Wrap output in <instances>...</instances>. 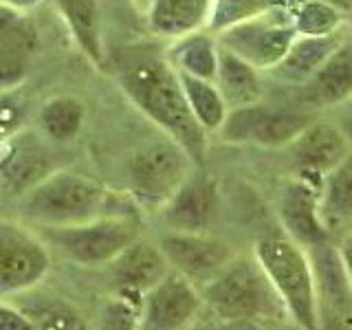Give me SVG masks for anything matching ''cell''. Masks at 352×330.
<instances>
[{"instance_id": "1", "label": "cell", "mask_w": 352, "mask_h": 330, "mask_svg": "<svg viewBox=\"0 0 352 330\" xmlns=\"http://www.w3.org/2000/svg\"><path fill=\"white\" fill-rule=\"evenodd\" d=\"M117 80L124 95L141 115H146L165 137H170L190 154L198 168H205L207 130L198 124L179 71L168 60L148 47H137L119 55Z\"/></svg>"}, {"instance_id": "2", "label": "cell", "mask_w": 352, "mask_h": 330, "mask_svg": "<svg viewBox=\"0 0 352 330\" xmlns=\"http://www.w3.org/2000/svg\"><path fill=\"white\" fill-rule=\"evenodd\" d=\"M119 196L104 183L75 170H53L31 183L16 201V218L27 225L69 227L99 216H132L117 209Z\"/></svg>"}, {"instance_id": "3", "label": "cell", "mask_w": 352, "mask_h": 330, "mask_svg": "<svg viewBox=\"0 0 352 330\" xmlns=\"http://www.w3.org/2000/svg\"><path fill=\"white\" fill-rule=\"evenodd\" d=\"M205 311L223 324H282L289 319L282 297L275 291L260 260L240 256L201 289Z\"/></svg>"}, {"instance_id": "4", "label": "cell", "mask_w": 352, "mask_h": 330, "mask_svg": "<svg viewBox=\"0 0 352 330\" xmlns=\"http://www.w3.org/2000/svg\"><path fill=\"white\" fill-rule=\"evenodd\" d=\"M253 253L282 297L289 319L306 330H315L317 289L308 251L280 231L260 238Z\"/></svg>"}, {"instance_id": "5", "label": "cell", "mask_w": 352, "mask_h": 330, "mask_svg": "<svg viewBox=\"0 0 352 330\" xmlns=\"http://www.w3.org/2000/svg\"><path fill=\"white\" fill-rule=\"evenodd\" d=\"M38 231L55 253L84 269L108 267L141 238L135 216H99L80 225L44 227Z\"/></svg>"}, {"instance_id": "6", "label": "cell", "mask_w": 352, "mask_h": 330, "mask_svg": "<svg viewBox=\"0 0 352 330\" xmlns=\"http://www.w3.org/2000/svg\"><path fill=\"white\" fill-rule=\"evenodd\" d=\"M196 168L190 154L163 135L130 154L126 165L128 194L139 207L157 214Z\"/></svg>"}, {"instance_id": "7", "label": "cell", "mask_w": 352, "mask_h": 330, "mask_svg": "<svg viewBox=\"0 0 352 330\" xmlns=\"http://www.w3.org/2000/svg\"><path fill=\"white\" fill-rule=\"evenodd\" d=\"M51 264V247L36 227L20 218H0V300L11 302L42 286Z\"/></svg>"}, {"instance_id": "8", "label": "cell", "mask_w": 352, "mask_h": 330, "mask_svg": "<svg viewBox=\"0 0 352 330\" xmlns=\"http://www.w3.org/2000/svg\"><path fill=\"white\" fill-rule=\"evenodd\" d=\"M220 49L238 55L240 60L249 62L258 71H273L284 55L289 53L297 31L293 20H286L278 9L234 25L220 33H214Z\"/></svg>"}, {"instance_id": "9", "label": "cell", "mask_w": 352, "mask_h": 330, "mask_svg": "<svg viewBox=\"0 0 352 330\" xmlns=\"http://www.w3.org/2000/svg\"><path fill=\"white\" fill-rule=\"evenodd\" d=\"M311 115L297 113V110L273 108L253 104L247 108L229 110L225 124L220 126L216 135L225 143H251L260 148H289L300 137V132L313 124Z\"/></svg>"}, {"instance_id": "10", "label": "cell", "mask_w": 352, "mask_h": 330, "mask_svg": "<svg viewBox=\"0 0 352 330\" xmlns=\"http://www.w3.org/2000/svg\"><path fill=\"white\" fill-rule=\"evenodd\" d=\"M172 271L194 282L203 289L214 278H218L231 262L238 258L234 245L227 240L207 234H190V231H168L157 238Z\"/></svg>"}, {"instance_id": "11", "label": "cell", "mask_w": 352, "mask_h": 330, "mask_svg": "<svg viewBox=\"0 0 352 330\" xmlns=\"http://www.w3.org/2000/svg\"><path fill=\"white\" fill-rule=\"evenodd\" d=\"M205 311L201 289L170 271L165 278L152 286L141 297L139 304V328L141 330H192L201 322Z\"/></svg>"}, {"instance_id": "12", "label": "cell", "mask_w": 352, "mask_h": 330, "mask_svg": "<svg viewBox=\"0 0 352 330\" xmlns=\"http://www.w3.org/2000/svg\"><path fill=\"white\" fill-rule=\"evenodd\" d=\"M218 183L203 172V168H196L190 179L157 212L168 231H190V234H207L218 220Z\"/></svg>"}, {"instance_id": "13", "label": "cell", "mask_w": 352, "mask_h": 330, "mask_svg": "<svg viewBox=\"0 0 352 330\" xmlns=\"http://www.w3.org/2000/svg\"><path fill=\"white\" fill-rule=\"evenodd\" d=\"M289 152L295 163V176L322 187L324 176L352 152V141L339 126L315 119L291 143Z\"/></svg>"}, {"instance_id": "14", "label": "cell", "mask_w": 352, "mask_h": 330, "mask_svg": "<svg viewBox=\"0 0 352 330\" xmlns=\"http://www.w3.org/2000/svg\"><path fill=\"white\" fill-rule=\"evenodd\" d=\"M275 209L282 231L304 249L330 240L319 216V187L302 176H291L282 185Z\"/></svg>"}, {"instance_id": "15", "label": "cell", "mask_w": 352, "mask_h": 330, "mask_svg": "<svg viewBox=\"0 0 352 330\" xmlns=\"http://www.w3.org/2000/svg\"><path fill=\"white\" fill-rule=\"evenodd\" d=\"M106 269L115 282V293L135 302H141V297L172 271L159 242L143 236L132 242Z\"/></svg>"}, {"instance_id": "16", "label": "cell", "mask_w": 352, "mask_h": 330, "mask_svg": "<svg viewBox=\"0 0 352 330\" xmlns=\"http://www.w3.org/2000/svg\"><path fill=\"white\" fill-rule=\"evenodd\" d=\"M317 289V317L319 313L352 315V284L341 260L337 242L328 240L308 247Z\"/></svg>"}, {"instance_id": "17", "label": "cell", "mask_w": 352, "mask_h": 330, "mask_svg": "<svg viewBox=\"0 0 352 330\" xmlns=\"http://www.w3.org/2000/svg\"><path fill=\"white\" fill-rule=\"evenodd\" d=\"M346 33L348 29L344 27L328 36H297L284 60L269 71V75L291 86H306L346 38Z\"/></svg>"}, {"instance_id": "18", "label": "cell", "mask_w": 352, "mask_h": 330, "mask_svg": "<svg viewBox=\"0 0 352 330\" xmlns=\"http://www.w3.org/2000/svg\"><path fill=\"white\" fill-rule=\"evenodd\" d=\"M214 11V0H152L146 22L152 36L179 40L205 31Z\"/></svg>"}, {"instance_id": "19", "label": "cell", "mask_w": 352, "mask_h": 330, "mask_svg": "<svg viewBox=\"0 0 352 330\" xmlns=\"http://www.w3.org/2000/svg\"><path fill=\"white\" fill-rule=\"evenodd\" d=\"M304 95L317 108H333L352 97V31L304 86Z\"/></svg>"}, {"instance_id": "20", "label": "cell", "mask_w": 352, "mask_h": 330, "mask_svg": "<svg viewBox=\"0 0 352 330\" xmlns=\"http://www.w3.org/2000/svg\"><path fill=\"white\" fill-rule=\"evenodd\" d=\"M80 51L102 69L106 60L104 16L99 0H51Z\"/></svg>"}, {"instance_id": "21", "label": "cell", "mask_w": 352, "mask_h": 330, "mask_svg": "<svg viewBox=\"0 0 352 330\" xmlns=\"http://www.w3.org/2000/svg\"><path fill=\"white\" fill-rule=\"evenodd\" d=\"M319 216L333 242L352 231V152L324 176L319 187Z\"/></svg>"}, {"instance_id": "22", "label": "cell", "mask_w": 352, "mask_h": 330, "mask_svg": "<svg viewBox=\"0 0 352 330\" xmlns=\"http://www.w3.org/2000/svg\"><path fill=\"white\" fill-rule=\"evenodd\" d=\"M11 302L31 317L36 330H95V324L88 322L73 302L42 291L40 286Z\"/></svg>"}, {"instance_id": "23", "label": "cell", "mask_w": 352, "mask_h": 330, "mask_svg": "<svg viewBox=\"0 0 352 330\" xmlns=\"http://www.w3.org/2000/svg\"><path fill=\"white\" fill-rule=\"evenodd\" d=\"M214 82L229 110L247 108L262 102L260 71L225 49H220L218 53V71Z\"/></svg>"}, {"instance_id": "24", "label": "cell", "mask_w": 352, "mask_h": 330, "mask_svg": "<svg viewBox=\"0 0 352 330\" xmlns=\"http://www.w3.org/2000/svg\"><path fill=\"white\" fill-rule=\"evenodd\" d=\"M86 124V104L73 95H53L38 110V126L53 143H71Z\"/></svg>"}, {"instance_id": "25", "label": "cell", "mask_w": 352, "mask_h": 330, "mask_svg": "<svg viewBox=\"0 0 352 330\" xmlns=\"http://www.w3.org/2000/svg\"><path fill=\"white\" fill-rule=\"evenodd\" d=\"M220 47L212 31H198L192 36L174 40L168 53V60L176 71L201 77V80H216Z\"/></svg>"}, {"instance_id": "26", "label": "cell", "mask_w": 352, "mask_h": 330, "mask_svg": "<svg viewBox=\"0 0 352 330\" xmlns=\"http://www.w3.org/2000/svg\"><path fill=\"white\" fill-rule=\"evenodd\" d=\"M179 77H181V86L187 97V104H190L198 124L207 130V135L209 132H218L229 115V106L223 99V95H220L216 82L201 80V77L187 75L181 71H179Z\"/></svg>"}, {"instance_id": "27", "label": "cell", "mask_w": 352, "mask_h": 330, "mask_svg": "<svg viewBox=\"0 0 352 330\" xmlns=\"http://www.w3.org/2000/svg\"><path fill=\"white\" fill-rule=\"evenodd\" d=\"M38 36L0 42V91H18L31 71Z\"/></svg>"}, {"instance_id": "28", "label": "cell", "mask_w": 352, "mask_h": 330, "mask_svg": "<svg viewBox=\"0 0 352 330\" xmlns=\"http://www.w3.org/2000/svg\"><path fill=\"white\" fill-rule=\"evenodd\" d=\"M293 27L297 36H328L346 27V16L319 0H302L293 14Z\"/></svg>"}, {"instance_id": "29", "label": "cell", "mask_w": 352, "mask_h": 330, "mask_svg": "<svg viewBox=\"0 0 352 330\" xmlns=\"http://www.w3.org/2000/svg\"><path fill=\"white\" fill-rule=\"evenodd\" d=\"M280 0H214V11L209 18L207 31L220 33L240 22L251 20L278 9Z\"/></svg>"}, {"instance_id": "30", "label": "cell", "mask_w": 352, "mask_h": 330, "mask_svg": "<svg viewBox=\"0 0 352 330\" xmlns=\"http://www.w3.org/2000/svg\"><path fill=\"white\" fill-rule=\"evenodd\" d=\"M139 304L141 302L113 293L102 304V308H99L95 319V330H141Z\"/></svg>"}, {"instance_id": "31", "label": "cell", "mask_w": 352, "mask_h": 330, "mask_svg": "<svg viewBox=\"0 0 352 330\" xmlns=\"http://www.w3.org/2000/svg\"><path fill=\"white\" fill-rule=\"evenodd\" d=\"M29 115V104L18 91H0V143L18 137Z\"/></svg>"}, {"instance_id": "32", "label": "cell", "mask_w": 352, "mask_h": 330, "mask_svg": "<svg viewBox=\"0 0 352 330\" xmlns=\"http://www.w3.org/2000/svg\"><path fill=\"white\" fill-rule=\"evenodd\" d=\"M31 36H38V33L27 20L25 11H18L0 0V42L31 38Z\"/></svg>"}, {"instance_id": "33", "label": "cell", "mask_w": 352, "mask_h": 330, "mask_svg": "<svg viewBox=\"0 0 352 330\" xmlns=\"http://www.w3.org/2000/svg\"><path fill=\"white\" fill-rule=\"evenodd\" d=\"M0 330H36V324L20 306L0 300Z\"/></svg>"}, {"instance_id": "34", "label": "cell", "mask_w": 352, "mask_h": 330, "mask_svg": "<svg viewBox=\"0 0 352 330\" xmlns=\"http://www.w3.org/2000/svg\"><path fill=\"white\" fill-rule=\"evenodd\" d=\"M20 154V143H18V137L14 139H7L0 143V179L11 170V165L16 163Z\"/></svg>"}, {"instance_id": "35", "label": "cell", "mask_w": 352, "mask_h": 330, "mask_svg": "<svg viewBox=\"0 0 352 330\" xmlns=\"http://www.w3.org/2000/svg\"><path fill=\"white\" fill-rule=\"evenodd\" d=\"M315 330H352V315L319 313Z\"/></svg>"}, {"instance_id": "36", "label": "cell", "mask_w": 352, "mask_h": 330, "mask_svg": "<svg viewBox=\"0 0 352 330\" xmlns=\"http://www.w3.org/2000/svg\"><path fill=\"white\" fill-rule=\"evenodd\" d=\"M337 247H339L341 260H344V267L348 271V278L352 284V231H348V234L337 242Z\"/></svg>"}, {"instance_id": "37", "label": "cell", "mask_w": 352, "mask_h": 330, "mask_svg": "<svg viewBox=\"0 0 352 330\" xmlns=\"http://www.w3.org/2000/svg\"><path fill=\"white\" fill-rule=\"evenodd\" d=\"M3 3H7V5H11L14 9H18V11H31V9H38L42 3H47V0H3Z\"/></svg>"}, {"instance_id": "38", "label": "cell", "mask_w": 352, "mask_h": 330, "mask_svg": "<svg viewBox=\"0 0 352 330\" xmlns=\"http://www.w3.org/2000/svg\"><path fill=\"white\" fill-rule=\"evenodd\" d=\"M319 3H326L330 7L339 9L344 16H352V0H319Z\"/></svg>"}, {"instance_id": "39", "label": "cell", "mask_w": 352, "mask_h": 330, "mask_svg": "<svg viewBox=\"0 0 352 330\" xmlns=\"http://www.w3.org/2000/svg\"><path fill=\"white\" fill-rule=\"evenodd\" d=\"M278 330H306V328H302L300 324H295L293 319H284L282 324H278Z\"/></svg>"}, {"instance_id": "40", "label": "cell", "mask_w": 352, "mask_h": 330, "mask_svg": "<svg viewBox=\"0 0 352 330\" xmlns=\"http://www.w3.org/2000/svg\"><path fill=\"white\" fill-rule=\"evenodd\" d=\"M130 3L132 5H135L139 11H143V14H146V11H148V7L152 5V0H130Z\"/></svg>"}, {"instance_id": "41", "label": "cell", "mask_w": 352, "mask_h": 330, "mask_svg": "<svg viewBox=\"0 0 352 330\" xmlns=\"http://www.w3.org/2000/svg\"><path fill=\"white\" fill-rule=\"evenodd\" d=\"M3 209H5V194L0 190V218H3Z\"/></svg>"}, {"instance_id": "42", "label": "cell", "mask_w": 352, "mask_h": 330, "mask_svg": "<svg viewBox=\"0 0 352 330\" xmlns=\"http://www.w3.org/2000/svg\"><path fill=\"white\" fill-rule=\"evenodd\" d=\"M192 330H209V328H207L205 324H201V322H198V324H196V326H194Z\"/></svg>"}]
</instances>
